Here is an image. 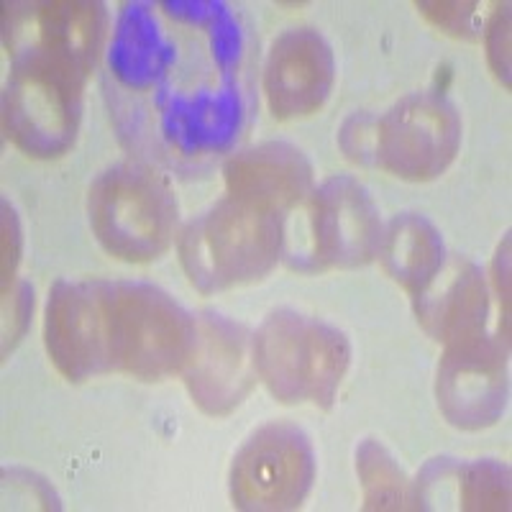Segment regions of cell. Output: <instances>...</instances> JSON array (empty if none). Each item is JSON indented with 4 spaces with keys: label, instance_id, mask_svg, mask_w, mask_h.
I'll return each instance as SVG.
<instances>
[{
    "label": "cell",
    "instance_id": "9c48e42d",
    "mask_svg": "<svg viewBox=\"0 0 512 512\" xmlns=\"http://www.w3.org/2000/svg\"><path fill=\"white\" fill-rule=\"evenodd\" d=\"M47 349L64 377L88 379L113 369L111 285L59 282L47 308Z\"/></svg>",
    "mask_w": 512,
    "mask_h": 512
},
{
    "label": "cell",
    "instance_id": "7a4b0ae2",
    "mask_svg": "<svg viewBox=\"0 0 512 512\" xmlns=\"http://www.w3.org/2000/svg\"><path fill=\"white\" fill-rule=\"evenodd\" d=\"M459 116L443 98L415 95L377 121L354 118L344 131V149L405 180H431L456 157Z\"/></svg>",
    "mask_w": 512,
    "mask_h": 512
},
{
    "label": "cell",
    "instance_id": "8fae6325",
    "mask_svg": "<svg viewBox=\"0 0 512 512\" xmlns=\"http://www.w3.org/2000/svg\"><path fill=\"white\" fill-rule=\"evenodd\" d=\"M185 382L192 400L210 415H226L254 384V344L246 333L221 315H205L195 323V344L187 359Z\"/></svg>",
    "mask_w": 512,
    "mask_h": 512
},
{
    "label": "cell",
    "instance_id": "7c38bea8",
    "mask_svg": "<svg viewBox=\"0 0 512 512\" xmlns=\"http://www.w3.org/2000/svg\"><path fill=\"white\" fill-rule=\"evenodd\" d=\"M505 354L479 333L448 346L438 369V405L459 428H484L505 410Z\"/></svg>",
    "mask_w": 512,
    "mask_h": 512
},
{
    "label": "cell",
    "instance_id": "4fadbf2b",
    "mask_svg": "<svg viewBox=\"0 0 512 512\" xmlns=\"http://www.w3.org/2000/svg\"><path fill=\"white\" fill-rule=\"evenodd\" d=\"M331 85V49L315 31L295 29L274 41L264 70V93L274 116L300 118L320 111Z\"/></svg>",
    "mask_w": 512,
    "mask_h": 512
},
{
    "label": "cell",
    "instance_id": "ac0fdd59",
    "mask_svg": "<svg viewBox=\"0 0 512 512\" xmlns=\"http://www.w3.org/2000/svg\"><path fill=\"white\" fill-rule=\"evenodd\" d=\"M461 507L464 510H502L507 507V472L502 466L479 461V464L461 469Z\"/></svg>",
    "mask_w": 512,
    "mask_h": 512
},
{
    "label": "cell",
    "instance_id": "e0dca14e",
    "mask_svg": "<svg viewBox=\"0 0 512 512\" xmlns=\"http://www.w3.org/2000/svg\"><path fill=\"white\" fill-rule=\"evenodd\" d=\"M359 472L364 479L369 510H397L405 500V479L395 461L377 443H364L359 451Z\"/></svg>",
    "mask_w": 512,
    "mask_h": 512
},
{
    "label": "cell",
    "instance_id": "2e32d148",
    "mask_svg": "<svg viewBox=\"0 0 512 512\" xmlns=\"http://www.w3.org/2000/svg\"><path fill=\"white\" fill-rule=\"evenodd\" d=\"M382 256L387 272L415 295L436 277L446 262L438 231L418 216H402L392 223Z\"/></svg>",
    "mask_w": 512,
    "mask_h": 512
},
{
    "label": "cell",
    "instance_id": "8992f818",
    "mask_svg": "<svg viewBox=\"0 0 512 512\" xmlns=\"http://www.w3.org/2000/svg\"><path fill=\"white\" fill-rule=\"evenodd\" d=\"M105 41L100 3L6 6V47L13 67H44L85 80Z\"/></svg>",
    "mask_w": 512,
    "mask_h": 512
},
{
    "label": "cell",
    "instance_id": "6da1fadb",
    "mask_svg": "<svg viewBox=\"0 0 512 512\" xmlns=\"http://www.w3.org/2000/svg\"><path fill=\"white\" fill-rule=\"evenodd\" d=\"M282 244L280 213L228 198L185 228L180 259L192 285L213 292L259 280L274 267Z\"/></svg>",
    "mask_w": 512,
    "mask_h": 512
},
{
    "label": "cell",
    "instance_id": "30bf717a",
    "mask_svg": "<svg viewBox=\"0 0 512 512\" xmlns=\"http://www.w3.org/2000/svg\"><path fill=\"white\" fill-rule=\"evenodd\" d=\"M310 269L356 267L382 244V226L369 195L351 180H331L308 208Z\"/></svg>",
    "mask_w": 512,
    "mask_h": 512
},
{
    "label": "cell",
    "instance_id": "52a82bcc",
    "mask_svg": "<svg viewBox=\"0 0 512 512\" xmlns=\"http://www.w3.org/2000/svg\"><path fill=\"white\" fill-rule=\"evenodd\" d=\"M82 80L44 67H13L6 90L8 139L31 157H57L75 141Z\"/></svg>",
    "mask_w": 512,
    "mask_h": 512
},
{
    "label": "cell",
    "instance_id": "9a60e30c",
    "mask_svg": "<svg viewBox=\"0 0 512 512\" xmlns=\"http://www.w3.org/2000/svg\"><path fill=\"white\" fill-rule=\"evenodd\" d=\"M415 310L425 331L448 346L479 336L487 318L482 274L464 259L443 262L436 277L418 292Z\"/></svg>",
    "mask_w": 512,
    "mask_h": 512
},
{
    "label": "cell",
    "instance_id": "277c9868",
    "mask_svg": "<svg viewBox=\"0 0 512 512\" xmlns=\"http://www.w3.org/2000/svg\"><path fill=\"white\" fill-rule=\"evenodd\" d=\"M90 226L113 256L149 262L175 236L177 200L154 172L121 164L90 187Z\"/></svg>",
    "mask_w": 512,
    "mask_h": 512
},
{
    "label": "cell",
    "instance_id": "ffe728a7",
    "mask_svg": "<svg viewBox=\"0 0 512 512\" xmlns=\"http://www.w3.org/2000/svg\"><path fill=\"white\" fill-rule=\"evenodd\" d=\"M423 13L431 21H436L441 29H446L448 34L456 36H472L474 26H472V6H461V3H423Z\"/></svg>",
    "mask_w": 512,
    "mask_h": 512
},
{
    "label": "cell",
    "instance_id": "5bb4252c",
    "mask_svg": "<svg viewBox=\"0 0 512 512\" xmlns=\"http://www.w3.org/2000/svg\"><path fill=\"white\" fill-rule=\"evenodd\" d=\"M226 185L228 198L269 213H282L305 198L310 164L292 146L264 144L226 164Z\"/></svg>",
    "mask_w": 512,
    "mask_h": 512
},
{
    "label": "cell",
    "instance_id": "d6986e66",
    "mask_svg": "<svg viewBox=\"0 0 512 512\" xmlns=\"http://www.w3.org/2000/svg\"><path fill=\"white\" fill-rule=\"evenodd\" d=\"M484 36H487L489 62L495 67L497 77H505L507 85V72H510V13H507V8L495 13Z\"/></svg>",
    "mask_w": 512,
    "mask_h": 512
},
{
    "label": "cell",
    "instance_id": "3957f363",
    "mask_svg": "<svg viewBox=\"0 0 512 512\" xmlns=\"http://www.w3.org/2000/svg\"><path fill=\"white\" fill-rule=\"evenodd\" d=\"M349 367L336 328L297 313H274L254 338V369L282 402L331 405Z\"/></svg>",
    "mask_w": 512,
    "mask_h": 512
},
{
    "label": "cell",
    "instance_id": "ba28073f",
    "mask_svg": "<svg viewBox=\"0 0 512 512\" xmlns=\"http://www.w3.org/2000/svg\"><path fill=\"white\" fill-rule=\"evenodd\" d=\"M313 482V451L292 425H267L233 461L231 495L241 510H290Z\"/></svg>",
    "mask_w": 512,
    "mask_h": 512
},
{
    "label": "cell",
    "instance_id": "5b68a950",
    "mask_svg": "<svg viewBox=\"0 0 512 512\" xmlns=\"http://www.w3.org/2000/svg\"><path fill=\"white\" fill-rule=\"evenodd\" d=\"M113 369L162 379L187 364L195 320L169 295L146 285H111Z\"/></svg>",
    "mask_w": 512,
    "mask_h": 512
}]
</instances>
